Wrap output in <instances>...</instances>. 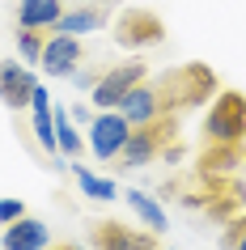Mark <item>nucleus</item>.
<instances>
[{"instance_id":"0eeeda50","label":"nucleus","mask_w":246,"mask_h":250,"mask_svg":"<svg viewBox=\"0 0 246 250\" xmlns=\"http://www.w3.org/2000/svg\"><path fill=\"white\" fill-rule=\"evenodd\" d=\"M157 237L161 233H153V229H128L123 221H93L89 225L93 250H161Z\"/></svg>"},{"instance_id":"20e7f679","label":"nucleus","mask_w":246,"mask_h":250,"mask_svg":"<svg viewBox=\"0 0 246 250\" xmlns=\"http://www.w3.org/2000/svg\"><path fill=\"white\" fill-rule=\"evenodd\" d=\"M149 81V60H123V64H111L102 68L98 85L89 89V106L93 110H115L123 98H128L136 85Z\"/></svg>"},{"instance_id":"6ab92c4d","label":"nucleus","mask_w":246,"mask_h":250,"mask_svg":"<svg viewBox=\"0 0 246 250\" xmlns=\"http://www.w3.org/2000/svg\"><path fill=\"white\" fill-rule=\"evenodd\" d=\"M17 216H26V204L17 195H9V199H0V225H13Z\"/></svg>"},{"instance_id":"6e6552de","label":"nucleus","mask_w":246,"mask_h":250,"mask_svg":"<svg viewBox=\"0 0 246 250\" xmlns=\"http://www.w3.org/2000/svg\"><path fill=\"white\" fill-rule=\"evenodd\" d=\"M128 136H132V123L119 110H98L89 123V148H93V157L98 161H119V153H123V145H128Z\"/></svg>"},{"instance_id":"f03ea898","label":"nucleus","mask_w":246,"mask_h":250,"mask_svg":"<svg viewBox=\"0 0 246 250\" xmlns=\"http://www.w3.org/2000/svg\"><path fill=\"white\" fill-rule=\"evenodd\" d=\"M204 145H238L246 148V93L221 89L204 115Z\"/></svg>"},{"instance_id":"f257e3e1","label":"nucleus","mask_w":246,"mask_h":250,"mask_svg":"<svg viewBox=\"0 0 246 250\" xmlns=\"http://www.w3.org/2000/svg\"><path fill=\"white\" fill-rule=\"evenodd\" d=\"M157 85V98H161V110L166 115H182V110H195L204 106L212 93H217V72L208 64H182V68H170L153 81Z\"/></svg>"},{"instance_id":"423d86ee","label":"nucleus","mask_w":246,"mask_h":250,"mask_svg":"<svg viewBox=\"0 0 246 250\" xmlns=\"http://www.w3.org/2000/svg\"><path fill=\"white\" fill-rule=\"evenodd\" d=\"M81 64H85V42H81L77 34H60V30H51V34H47V42H43V55H39L43 77L68 81Z\"/></svg>"},{"instance_id":"aec40b11","label":"nucleus","mask_w":246,"mask_h":250,"mask_svg":"<svg viewBox=\"0 0 246 250\" xmlns=\"http://www.w3.org/2000/svg\"><path fill=\"white\" fill-rule=\"evenodd\" d=\"M98 77H102V68H77V72H72L68 81H77V89H85V93H89L93 85H98Z\"/></svg>"},{"instance_id":"39448f33","label":"nucleus","mask_w":246,"mask_h":250,"mask_svg":"<svg viewBox=\"0 0 246 250\" xmlns=\"http://www.w3.org/2000/svg\"><path fill=\"white\" fill-rule=\"evenodd\" d=\"M115 42L128 47V51L161 47V42H166V21H161L153 9H123L119 21H115Z\"/></svg>"},{"instance_id":"4be33fe9","label":"nucleus","mask_w":246,"mask_h":250,"mask_svg":"<svg viewBox=\"0 0 246 250\" xmlns=\"http://www.w3.org/2000/svg\"><path fill=\"white\" fill-rule=\"evenodd\" d=\"M47 250H85V246H72V242H51Z\"/></svg>"},{"instance_id":"2eb2a0df","label":"nucleus","mask_w":246,"mask_h":250,"mask_svg":"<svg viewBox=\"0 0 246 250\" xmlns=\"http://www.w3.org/2000/svg\"><path fill=\"white\" fill-rule=\"evenodd\" d=\"M72 178H77L81 195H89V199H115L119 195L115 178H102V174H93L89 166H81V161H72Z\"/></svg>"},{"instance_id":"1a4fd4ad","label":"nucleus","mask_w":246,"mask_h":250,"mask_svg":"<svg viewBox=\"0 0 246 250\" xmlns=\"http://www.w3.org/2000/svg\"><path fill=\"white\" fill-rule=\"evenodd\" d=\"M39 89V77L17 60H0V102L9 110H30V98Z\"/></svg>"},{"instance_id":"ddd939ff","label":"nucleus","mask_w":246,"mask_h":250,"mask_svg":"<svg viewBox=\"0 0 246 250\" xmlns=\"http://www.w3.org/2000/svg\"><path fill=\"white\" fill-rule=\"evenodd\" d=\"M60 17H64L60 0H22L17 4V30H55Z\"/></svg>"},{"instance_id":"5701e85b","label":"nucleus","mask_w":246,"mask_h":250,"mask_svg":"<svg viewBox=\"0 0 246 250\" xmlns=\"http://www.w3.org/2000/svg\"><path fill=\"white\" fill-rule=\"evenodd\" d=\"M242 161H246V153H242Z\"/></svg>"},{"instance_id":"7ed1b4c3","label":"nucleus","mask_w":246,"mask_h":250,"mask_svg":"<svg viewBox=\"0 0 246 250\" xmlns=\"http://www.w3.org/2000/svg\"><path fill=\"white\" fill-rule=\"evenodd\" d=\"M174 140H179V115H161V119H153V123H140V127H132L128 145L119 153V166H123V170L149 166V161H157Z\"/></svg>"},{"instance_id":"9d476101","label":"nucleus","mask_w":246,"mask_h":250,"mask_svg":"<svg viewBox=\"0 0 246 250\" xmlns=\"http://www.w3.org/2000/svg\"><path fill=\"white\" fill-rule=\"evenodd\" d=\"M102 26H111V0H93V4H77V9H64V17L55 21L60 34H98Z\"/></svg>"},{"instance_id":"dca6fc26","label":"nucleus","mask_w":246,"mask_h":250,"mask_svg":"<svg viewBox=\"0 0 246 250\" xmlns=\"http://www.w3.org/2000/svg\"><path fill=\"white\" fill-rule=\"evenodd\" d=\"M51 110H55V140H60V157H64V161H77V157H81V136H77V127H72V115L60 110V106H51Z\"/></svg>"},{"instance_id":"a211bd4d","label":"nucleus","mask_w":246,"mask_h":250,"mask_svg":"<svg viewBox=\"0 0 246 250\" xmlns=\"http://www.w3.org/2000/svg\"><path fill=\"white\" fill-rule=\"evenodd\" d=\"M221 242H225V250H246V212L229 225V229H225V237H221Z\"/></svg>"},{"instance_id":"9b49d317","label":"nucleus","mask_w":246,"mask_h":250,"mask_svg":"<svg viewBox=\"0 0 246 250\" xmlns=\"http://www.w3.org/2000/svg\"><path fill=\"white\" fill-rule=\"evenodd\" d=\"M47 246H51V229L39 216H17L0 233V250H47Z\"/></svg>"},{"instance_id":"4468645a","label":"nucleus","mask_w":246,"mask_h":250,"mask_svg":"<svg viewBox=\"0 0 246 250\" xmlns=\"http://www.w3.org/2000/svg\"><path fill=\"white\" fill-rule=\"evenodd\" d=\"M123 199H128L132 212L144 221V229H153V233H166V225H170V221H166V208H161L153 195H144V191H123Z\"/></svg>"},{"instance_id":"f8f14e48","label":"nucleus","mask_w":246,"mask_h":250,"mask_svg":"<svg viewBox=\"0 0 246 250\" xmlns=\"http://www.w3.org/2000/svg\"><path fill=\"white\" fill-rule=\"evenodd\" d=\"M115 110L128 119L132 127H140V123H153V119L166 115V110H161V98H157V85H149V81H144V85H136V89H132L128 98L115 106Z\"/></svg>"},{"instance_id":"f3484780","label":"nucleus","mask_w":246,"mask_h":250,"mask_svg":"<svg viewBox=\"0 0 246 250\" xmlns=\"http://www.w3.org/2000/svg\"><path fill=\"white\" fill-rule=\"evenodd\" d=\"M47 34H51V30H17V51H22V60H26V64H39Z\"/></svg>"},{"instance_id":"412c9836","label":"nucleus","mask_w":246,"mask_h":250,"mask_svg":"<svg viewBox=\"0 0 246 250\" xmlns=\"http://www.w3.org/2000/svg\"><path fill=\"white\" fill-rule=\"evenodd\" d=\"M68 115H72V123H93V115H98V110H93V106H72V110H68Z\"/></svg>"}]
</instances>
